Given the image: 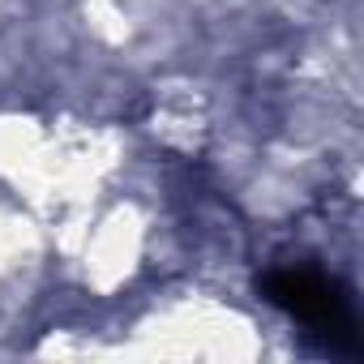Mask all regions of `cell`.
<instances>
[{"instance_id":"6da1fadb","label":"cell","mask_w":364,"mask_h":364,"mask_svg":"<svg viewBox=\"0 0 364 364\" xmlns=\"http://www.w3.org/2000/svg\"><path fill=\"white\" fill-rule=\"evenodd\" d=\"M266 296L287 309L296 321H304L313 334L326 338V347L334 351H360V326L355 313L347 304V296L317 270L304 266H283L266 274Z\"/></svg>"}]
</instances>
